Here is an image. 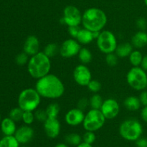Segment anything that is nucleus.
<instances>
[{
	"label": "nucleus",
	"mask_w": 147,
	"mask_h": 147,
	"mask_svg": "<svg viewBox=\"0 0 147 147\" xmlns=\"http://www.w3.org/2000/svg\"><path fill=\"white\" fill-rule=\"evenodd\" d=\"M35 89L42 98L47 99L60 98L65 93L63 81L55 75L50 73L37 80Z\"/></svg>",
	"instance_id": "f257e3e1"
},
{
	"label": "nucleus",
	"mask_w": 147,
	"mask_h": 147,
	"mask_svg": "<svg viewBox=\"0 0 147 147\" xmlns=\"http://www.w3.org/2000/svg\"><path fill=\"white\" fill-rule=\"evenodd\" d=\"M51 60L42 52L31 56L27 63V70L32 78L40 79L49 74L51 70Z\"/></svg>",
	"instance_id": "f03ea898"
},
{
	"label": "nucleus",
	"mask_w": 147,
	"mask_h": 147,
	"mask_svg": "<svg viewBox=\"0 0 147 147\" xmlns=\"http://www.w3.org/2000/svg\"><path fill=\"white\" fill-rule=\"evenodd\" d=\"M107 23V16L102 9L92 7L86 9L82 14L83 28L92 32L102 31Z\"/></svg>",
	"instance_id": "7ed1b4c3"
},
{
	"label": "nucleus",
	"mask_w": 147,
	"mask_h": 147,
	"mask_svg": "<svg viewBox=\"0 0 147 147\" xmlns=\"http://www.w3.org/2000/svg\"><path fill=\"white\" fill-rule=\"evenodd\" d=\"M41 96L35 88H28L20 93L18 96V106L23 111H34L41 103Z\"/></svg>",
	"instance_id": "20e7f679"
},
{
	"label": "nucleus",
	"mask_w": 147,
	"mask_h": 147,
	"mask_svg": "<svg viewBox=\"0 0 147 147\" xmlns=\"http://www.w3.org/2000/svg\"><path fill=\"white\" fill-rule=\"evenodd\" d=\"M119 134L125 140L136 142L143 134V126L139 121L134 119H127L121 123Z\"/></svg>",
	"instance_id": "39448f33"
},
{
	"label": "nucleus",
	"mask_w": 147,
	"mask_h": 147,
	"mask_svg": "<svg viewBox=\"0 0 147 147\" xmlns=\"http://www.w3.org/2000/svg\"><path fill=\"white\" fill-rule=\"evenodd\" d=\"M126 81L134 90L142 91L146 89L147 74L140 66L133 67L126 75Z\"/></svg>",
	"instance_id": "423d86ee"
},
{
	"label": "nucleus",
	"mask_w": 147,
	"mask_h": 147,
	"mask_svg": "<svg viewBox=\"0 0 147 147\" xmlns=\"http://www.w3.org/2000/svg\"><path fill=\"white\" fill-rule=\"evenodd\" d=\"M106 120V119L100 109H91L85 115L82 124L86 131L95 132L103 127Z\"/></svg>",
	"instance_id": "0eeeda50"
},
{
	"label": "nucleus",
	"mask_w": 147,
	"mask_h": 147,
	"mask_svg": "<svg viewBox=\"0 0 147 147\" xmlns=\"http://www.w3.org/2000/svg\"><path fill=\"white\" fill-rule=\"evenodd\" d=\"M96 42L98 50L106 55L115 53L118 45L116 36L109 30L100 31L99 36L96 39Z\"/></svg>",
	"instance_id": "6e6552de"
},
{
	"label": "nucleus",
	"mask_w": 147,
	"mask_h": 147,
	"mask_svg": "<svg viewBox=\"0 0 147 147\" xmlns=\"http://www.w3.org/2000/svg\"><path fill=\"white\" fill-rule=\"evenodd\" d=\"M60 22L68 27L79 26L82 22L81 12L75 6H67L63 10V16Z\"/></svg>",
	"instance_id": "1a4fd4ad"
},
{
	"label": "nucleus",
	"mask_w": 147,
	"mask_h": 147,
	"mask_svg": "<svg viewBox=\"0 0 147 147\" xmlns=\"http://www.w3.org/2000/svg\"><path fill=\"white\" fill-rule=\"evenodd\" d=\"M80 45L74 38L65 40L60 47V55L65 58H71L78 55L80 50Z\"/></svg>",
	"instance_id": "9d476101"
},
{
	"label": "nucleus",
	"mask_w": 147,
	"mask_h": 147,
	"mask_svg": "<svg viewBox=\"0 0 147 147\" xmlns=\"http://www.w3.org/2000/svg\"><path fill=\"white\" fill-rule=\"evenodd\" d=\"M73 78L79 86H87L89 82L92 80L91 72L86 65H78L74 69Z\"/></svg>",
	"instance_id": "9b49d317"
},
{
	"label": "nucleus",
	"mask_w": 147,
	"mask_h": 147,
	"mask_svg": "<svg viewBox=\"0 0 147 147\" xmlns=\"http://www.w3.org/2000/svg\"><path fill=\"white\" fill-rule=\"evenodd\" d=\"M100 110L106 119L111 120L119 115L120 112V106L116 100L109 98L103 100Z\"/></svg>",
	"instance_id": "f8f14e48"
},
{
	"label": "nucleus",
	"mask_w": 147,
	"mask_h": 147,
	"mask_svg": "<svg viewBox=\"0 0 147 147\" xmlns=\"http://www.w3.org/2000/svg\"><path fill=\"white\" fill-rule=\"evenodd\" d=\"M85 113L83 111L78 108L72 109L66 113L65 116V121L69 126H77L83 123L85 118Z\"/></svg>",
	"instance_id": "ddd939ff"
},
{
	"label": "nucleus",
	"mask_w": 147,
	"mask_h": 147,
	"mask_svg": "<svg viewBox=\"0 0 147 147\" xmlns=\"http://www.w3.org/2000/svg\"><path fill=\"white\" fill-rule=\"evenodd\" d=\"M61 126L57 119L47 118L44 122V130L47 137L50 139H55L60 133Z\"/></svg>",
	"instance_id": "4468645a"
},
{
	"label": "nucleus",
	"mask_w": 147,
	"mask_h": 147,
	"mask_svg": "<svg viewBox=\"0 0 147 147\" xmlns=\"http://www.w3.org/2000/svg\"><path fill=\"white\" fill-rule=\"evenodd\" d=\"M34 132L32 128L30 127L29 125H25L17 129L14 136L19 143L25 144L32 139L34 137Z\"/></svg>",
	"instance_id": "2eb2a0df"
},
{
	"label": "nucleus",
	"mask_w": 147,
	"mask_h": 147,
	"mask_svg": "<svg viewBox=\"0 0 147 147\" xmlns=\"http://www.w3.org/2000/svg\"><path fill=\"white\" fill-rule=\"evenodd\" d=\"M23 50L29 56H32L40 52V40L36 36L27 37L23 45Z\"/></svg>",
	"instance_id": "dca6fc26"
},
{
	"label": "nucleus",
	"mask_w": 147,
	"mask_h": 147,
	"mask_svg": "<svg viewBox=\"0 0 147 147\" xmlns=\"http://www.w3.org/2000/svg\"><path fill=\"white\" fill-rule=\"evenodd\" d=\"M16 122L9 117L5 118L1 121V130L4 136H14L17 131Z\"/></svg>",
	"instance_id": "f3484780"
},
{
	"label": "nucleus",
	"mask_w": 147,
	"mask_h": 147,
	"mask_svg": "<svg viewBox=\"0 0 147 147\" xmlns=\"http://www.w3.org/2000/svg\"><path fill=\"white\" fill-rule=\"evenodd\" d=\"M131 44L137 49L144 47L147 45V33L144 30H139L135 33L131 38Z\"/></svg>",
	"instance_id": "a211bd4d"
},
{
	"label": "nucleus",
	"mask_w": 147,
	"mask_h": 147,
	"mask_svg": "<svg viewBox=\"0 0 147 147\" xmlns=\"http://www.w3.org/2000/svg\"><path fill=\"white\" fill-rule=\"evenodd\" d=\"M76 40L80 44L88 45L95 40L93 32L86 28H80Z\"/></svg>",
	"instance_id": "6ab92c4d"
},
{
	"label": "nucleus",
	"mask_w": 147,
	"mask_h": 147,
	"mask_svg": "<svg viewBox=\"0 0 147 147\" xmlns=\"http://www.w3.org/2000/svg\"><path fill=\"white\" fill-rule=\"evenodd\" d=\"M133 47L131 43H121V44L117 45L115 53L120 58H124V57H129L130 55L131 52L133 51Z\"/></svg>",
	"instance_id": "aec40b11"
},
{
	"label": "nucleus",
	"mask_w": 147,
	"mask_h": 147,
	"mask_svg": "<svg viewBox=\"0 0 147 147\" xmlns=\"http://www.w3.org/2000/svg\"><path fill=\"white\" fill-rule=\"evenodd\" d=\"M123 105L126 109L131 111H136L139 110L142 106L139 98L134 96H128L123 101Z\"/></svg>",
	"instance_id": "412c9836"
},
{
	"label": "nucleus",
	"mask_w": 147,
	"mask_h": 147,
	"mask_svg": "<svg viewBox=\"0 0 147 147\" xmlns=\"http://www.w3.org/2000/svg\"><path fill=\"white\" fill-rule=\"evenodd\" d=\"M20 144L14 136H5L0 140V147H20Z\"/></svg>",
	"instance_id": "4be33fe9"
},
{
	"label": "nucleus",
	"mask_w": 147,
	"mask_h": 147,
	"mask_svg": "<svg viewBox=\"0 0 147 147\" xmlns=\"http://www.w3.org/2000/svg\"><path fill=\"white\" fill-rule=\"evenodd\" d=\"M143 57V55L139 50H133L129 56V62L133 67H139L142 64Z\"/></svg>",
	"instance_id": "5701e85b"
},
{
	"label": "nucleus",
	"mask_w": 147,
	"mask_h": 147,
	"mask_svg": "<svg viewBox=\"0 0 147 147\" xmlns=\"http://www.w3.org/2000/svg\"><path fill=\"white\" fill-rule=\"evenodd\" d=\"M78 56L79 60L81 62L82 64L84 65H86L90 63L92 60V57H93L91 52L88 49L86 48V47L80 48V51H79L78 54Z\"/></svg>",
	"instance_id": "b1692460"
},
{
	"label": "nucleus",
	"mask_w": 147,
	"mask_h": 147,
	"mask_svg": "<svg viewBox=\"0 0 147 147\" xmlns=\"http://www.w3.org/2000/svg\"><path fill=\"white\" fill-rule=\"evenodd\" d=\"M60 106L57 103H50L47 106L45 109L47 118L50 119H57L59 113H60Z\"/></svg>",
	"instance_id": "393cba45"
},
{
	"label": "nucleus",
	"mask_w": 147,
	"mask_h": 147,
	"mask_svg": "<svg viewBox=\"0 0 147 147\" xmlns=\"http://www.w3.org/2000/svg\"><path fill=\"white\" fill-rule=\"evenodd\" d=\"M43 53L50 58H52L60 53V47L56 43H49L45 47Z\"/></svg>",
	"instance_id": "a878e982"
},
{
	"label": "nucleus",
	"mask_w": 147,
	"mask_h": 147,
	"mask_svg": "<svg viewBox=\"0 0 147 147\" xmlns=\"http://www.w3.org/2000/svg\"><path fill=\"white\" fill-rule=\"evenodd\" d=\"M65 142L67 144L77 146L78 145H79L81 143L83 139H82L81 136H80L78 134L71 133L69 134H67V136H65Z\"/></svg>",
	"instance_id": "bb28decb"
},
{
	"label": "nucleus",
	"mask_w": 147,
	"mask_h": 147,
	"mask_svg": "<svg viewBox=\"0 0 147 147\" xmlns=\"http://www.w3.org/2000/svg\"><path fill=\"white\" fill-rule=\"evenodd\" d=\"M103 103V98L98 93H94L89 100V106L93 109H100Z\"/></svg>",
	"instance_id": "cd10ccee"
},
{
	"label": "nucleus",
	"mask_w": 147,
	"mask_h": 147,
	"mask_svg": "<svg viewBox=\"0 0 147 147\" xmlns=\"http://www.w3.org/2000/svg\"><path fill=\"white\" fill-rule=\"evenodd\" d=\"M23 112H24V111L20 109V107L14 108V109H12L10 111L9 117L15 122L20 121L22 119Z\"/></svg>",
	"instance_id": "c85d7f7f"
},
{
	"label": "nucleus",
	"mask_w": 147,
	"mask_h": 147,
	"mask_svg": "<svg viewBox=\"0 0 147 147\" xmlns=\"http://www.w3.org/2000/svg\"><path fill=\"white\" fill-rule=\"evenodd\" d=\"M35 120V116L33 111H24L22 115V121L26 125H31Z\"/></svg>",
	"instance_id": "c756f323"
},
{
	"label": "nucleus",
	"mask_w": 147,
	"mask_h": 147,
	"mask_svg": "<svg viewBox=\"0 0 147 147\" xmlns=\"http://www.w3.org/2000/svg\"><path fill=\"white\" fill-rule=\"evenodd\" d=\"M88 88L93 93H98L101 89V83L96 80H91L87 86Z\"/></svg>",
	"instance_id": "7c9ffc66"
},
{
	"label": "nucleus",
	"mask_w": 147,
	"mask_h": 147,
	"mask_svg": "<svg viewBox=\"0 0 147 147\" xmlns=\"http://www.w3.org/2000/svg\"><path fill=\"white\" fill-rule=\"evenodd\" d=\"M118 61H119V57L115 53H109V54L106 55V62L109 66H111V67L116 66L118 64Z\"/></svg>",
	"instance_id": "2f4dec72"
},
{
	"label": "nucleus",
	"mask_w": 147,
	"mask_h": 147,
	"mask_svg": "<svg viewBox=\"0 0 147 147\" xmlns=\"http://www.w3.org/2000/svg\"><path fill=\"white\" fill-rule=\"evenodd\" d=\"M82 139H83V142H86V143L89 144H93L95 142V141H96V136L93 131H86V133L83 134Z\"/></svg>",
	"instance_id": "473e14b6"
},
{
	"label": "nucleus",
	"mask_w": 147,
	"mask_h": 147,
	"mask_svg": "<svg viewBox=\"0 0 147 147\" xmlns=\"http://www.w3.org/2000/svg\"><path fill=\"white\" fill-rule=\"evenodd\" d=\"M29 60H30L29 55L27 54H26L24 52L17 55L15 58L16 63L17 65H24L25 64H27Z\"/></svg>",
	"instance_id": "72a5a7b5"
},
{
	"label": "nucleus",
	"mask_w": 147,
	"mask_h": 147,
	"mask_svg": "<svg viewBox=\"0 0 147 147\" xmlns=\"http://www.w3.org/2000/svg\"><path fill=\"white\" fill-rule=\"evenodd\" d=\"M34 116H35V119H37L38 121L43 122V123L47 119V115L45 110H42V109L36 111L34 113Z\"/></svg>",
	"instance_id": "f704fd0d"
},
{
	"label": "nucleus",
	"mask_w": 147,
	"mask_h": 147,
	"mask_svg": "<svg viewBox=\"0 0 147 147\" xmlns=\"http://www.w3.org/2000/svg\"><path fill=\"white\" fill-rule=\"evenodd\" d=\"M80 28L79 26H70L68 27V33L72 38L76 39Z\"/></svg>",
	"instance_id": "c9c22d12"
},
{
	"label": "nucleus",
	"mask_w": 147,
	"mask_h": 147,
	"mask_svg": "<svg viewBox=\"0 0 147 147\" xmlns=\"http://www.w3.org/2000/svg\"><path fill=\"white\" fill-rule=\"evenodd\" d=\"M77 106V108L80 109V110L84 111L89 106V100L86 98H82L78 102Z\"/></svg>",
	"instance_id": "e433bc0d"
},
{
	"label": "nucleus",
	"mask_w": 147,
	"mask_h": 147,
	"mask_svg": "<svg viewBox=\"0 0 147 147\" xmlns=\"http://www.w3.org/2000/svg\"><path fill=\"white\" fill-rule=\"evenodd\" d=\"M136 26L140 30H144V31L147 27V21L144 17H140L136 20Z\"/></svg>",
	"instance_id": "4c0bfd02"
},
{
	"label": "nucleus",
	"mask_w": 147,
	"mask_h": 147,
	"mask_svg": "<svg viewBox=\"0 0 147 147\" xmlns=\"http://www.w3.org/2000/svg\"><path fill=\"white\" fill-rule=\"evenodd\" d=\"M139 100H140L142 106H147V90H144L141 92L139 95Z\"/></svg>",
	"instance_id": "58836bf2"
},
{
	"label": "nucleus",
	"mask_w": 147,
	"mask_h": 147,
	"mask_svg": "<svg viewBox=\"0 0 147 147\" xmlns=\"http://www.w3.org/2000/svg\"><path fill=\"white\" fill-rule=\"evenodd\" d=\"M136 145L137 147H147V139L140 137L136 141Z\"/></svg>",
	"instance_id": "ea45409f"
},
{
	"label": "nucleus",
	"mask_w": 147,
	"mask_h": 147,
	"mask_svg": "<svg viewBox=\"0 0 147 147\" xmlns=\"http://www.w3.org/2000/svg\"><path fill=\"white\" fill-rule=\"evenodd\" d=\"M141 117L142 120L147 123V106H144V108L141 111Z\"/></svg>",
	"instance_id": "a19ab883"
},
{
	"label": "nucleus",
	"mask_w": 147,
	"mask_h": 147,
	"mask_svg": "<svg viewBox=\"0 0 147 147\" xmlns=\"http://www.w3.org/2000/svg\"><path fill=\"white\" fill-rule=\"evenodd\" d=\"M140 67H142L143 70H144L146 72L147 71V55L143 57L142 64H141Z\"/></svg>",
	"instance_id": "79ce46f5"
},
{
	"label": "nucleus",
	"mask_w": 147,
	"mask_h": 147,
	"mask_svg": "<svg viewBox=\"0 0 147 147\" xmlns=\"http://www.w3.org/2000/svg\"><path fill=\"white\" fill-rule=\"evenodd\" d=\"M76 147H93L92 144H89L86 143V142H81L79 145H78Z\"/></svg>",
	"instance_id": "37998d69"
},
{
	"label": "nucleus",
	"mask_w": 147,
	"mask_h": 147,
	"mask_svg": "<svg viewBox=\"0 0 147 147\" xmlns=\"http://www.w3.org/2000/svg\"><path fill=\"white\" fill-rule=\"evenodd\" d=\"M55 147H68L67 144H63V143H60V144H57Z\"/></svg>",
	"instance_id": "c03bdc74"
},
{
	"label": "nucleus",
	"mask_w": 147,
	"mask_h": 147,
	"mask_svg": "<svg viewBox=\"0 0 147 147\" xmlns=\"http://www.w3.org/2000/svg\"><path fill=\"white\" fill-rule=\"evenodd\" d=\"M144 4H145V5L147 7V0H144Z\"/></svg>",
	"instance_id": "a18cd8bd"
},
{
	"label": "nucleus",
	"mask_w": 147,
	"mask_h": 147,
	"mask_svg": "<svg viewBox=\"0 0 147 147\" xmlns=\"http://www.w3.org/2000/svg\"><path fill=\"white\" fill-rule=\"evenodd\" d=\"M0 122H1V115H0Z\"/></svg>",
	"instance_id": "49530a36"
},
{
	"label": "nucleus",
	"mask_w": 147,
	"mask_h": 147,
	"mask_svg": "<svg viewBox=\"0 0 147 147\" xmlns=\"http://www.w3.org/2000/svg\"><path fill=\"white\" fill-rule=\"evenodd\" d=\"M22 147H28V146H22Z\"/></svg>",
	"instance_id": "de8ad7c7"
},
{
	"label": "nucleus",
	"mask_w": 147,
	"mask_h": 147,
	"mask_svg": "<svg viewBox=\"0 0 147 147\" xmlns=\"http://www.w3.org/2000/svg\"><path fill=\"white\" fill-rule=\"evenodd\" d=\"M146 90H147V86H146Z\"/></svg>",
	"instance_id": "09e8293b"
}]
</instances>
